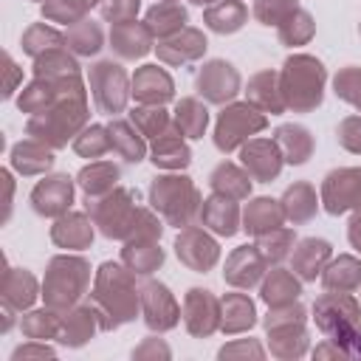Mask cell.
<instances>
[{
	"label": "cell",
	"mask_w": 361,
	"mask_h": 361,
	"mask_svg": "<svg viewBox=\"0 0 361 361\" xmlns=\"http://www.w3.org/2000/svg\"><path fill=\"white\" fill-rule=\"evenodd\" d=\"M192 3H197V6H212V3H217V0H192Z\"/></svg>",
	"instance_id": "obj_57"
},
{
	"label": "cell",
	"mask_w": 361,
	"mask_h": 361,
	"mask_svg": "<svg viewBox=\"0 0 361 361\" xmlns=\"http://www.w3.org/2000/svg\"><path fill=\"white\" fill-rule=\"evenodd\" d=\"M197 93L212 102V104H223L228 102L237 90H240V73L234 71V65H228L226 59H212L200 68L197 73Z\"/></svg>",
	"instance_id": "obj_13"
},
{
	"label": "cell",
	"mask_w": 361,
	"mask_h": 361,
	"mask_svg": "<svg viewBox=\"0 0 361 361\" xmlns=\"http://www.w3.org/2000/svg\"><path fill=\"white\" fill-rule=\"evenodd\" d=\"M350 243L355 251H361V212L350 220Z\"/></svg>",
	"instance_id": "obj_54"
},
{
	"label": "cell",
	"mask_w": 361,
	"mask_h": 361,
	"mask_svg": "<svg viewBox=\"0 0 361 361\" xmlns=\"http://www.w3.org/2000/svg\"><path fill=\"white\" fill-rule=\"evenodd\" d=\"M110 144H113V152H118L127 164H138L144 158V141H141V133L135 130L133 121H113L110 127Z\"/></svg>",
	"instance_id": "obj_38"
},
{
	"label": "cell",
	"mask_w": 361,
	"mask_h": 361,
	"mask_svg": "<svg viewBox=\"0 0 361 361\" xmlns=\"http://www.w3.org/2000/svg\"><path fill=\"white\" fill-rule=\"evenodd\" d=\"M336 93L350 102L355 110H361V68H344L338 76H336Z\"/></svg>",
	"instance_id": "obj_48"
},
{
	"label": "cell",
	"mask_w": 361,
	"mask_h": 361,
	"mask_svg": "<svg viewBox=\"0 0 361 361\" xmlns=\"http://www.w3.org/2000/svg\"><path fill=\"white\" fill-rule=\"evenodd\" d=\"M200 223L206 228H212L214 234L231 237L240 228V209H237V203L231 197L214 192L209 200L200 203Z\"/></svg>",
	"instance_id": "obj_21"
},
{
	"label": "cell",
	"mask_w": 361,
	"mask_h": 361,
	"mask_svg": "<svg viewBox=\"0 0 361 361\" xmlns=\"http://www.w3.org/2000/svg\"><path fill=\"white\" fill-rule=\"evenodd\" d=\"M138 6H141V0H102V14H104V20H113V25H116L124 20H135Z\"/></svg>",
	"instance_id": "obj_50"
},
{
	"label": "cell",
	"mask_w": 361,
	"mask_h": 361,
	"mask_svg": "<svg viewBox=\"0 0 361 361\" xmlns=\"http://www.w3.org/2000/svg\"><path fill=\"white\" fill-rule=\"evenodd\" d=\"M90 307L99 316L102 330H113L130 319L141 307V290L135 288L133 271L116 262H104L96 274V290L90 296Z\"/></svg>",
	"instance_id": "obj_1"
},
{
	"label": "cell",
	"mask_w": 361,
	"mask_h": 361,
	"mask_svg": "<svg viewBox=\"0 0 361 361\" xmlns=\"http://www.w3.org/2000/svg\"><path fill=\"white\" fill-rule=\"evenodd\" d=\"M23 45H25L28 54L39 56L42 51H54V48H59V34H54V31L45 28V25H34V28H28V34L23 37Z\"/></svg>",
	"instance_id": "obj_49"
},
{
	"label": "cell",
	"mask_w": 361,
	"mask_h": 361,
	"mask_svg": "<svg viewBox=\"0 0 361 361\" xmlns=\"http://www.w3.org/2000/svg\"><path fill=\"white\" fill-rule=\"evenodd\" d=\"M87 212H93V223L102 228L104 237L127 240L133 220L138 214V206L133 203L130 189H113V192L102 195V200H93V206H87Z\"/></svg>",
	"instance_id": "obj_7"
},
{
	"label": "cell",
	"mask_w": 361,
	"mask_h": 361,
	"mask_svg": "<svg viewBox=\"0 0 361 361\" xmlns=\"http://www.w3.org/2000/svg\"><path fill=\"white\" fill-rule=\"evenodd\" d=\"M257 248L265 257V262H282L293 248V231L290 228H274L257 237Z\"/></svg>",
	"instance_id": "obj_41"
},
{
	"label": "cell",
	"mask_w": 361,
	"mask_h": 361,
	"mask_svg": "<svg viewBox=\"0 0 361 361\" xmlns=\"http://www.w3.org/2000/svg\"><path fill=\"white\" fill-rule=\"evenodd\" d=\"M90 285V265L79 257H56L48 265L42 296L51 310H68L73 307L82 293Z\"/></svg>",
	"instance_id": "obj_4"
},
{
	"label": "cell",
	"mask_w": 361,
	"mask_h": 361,
	"mask_svg": "<svg viewBox=\"0 0 361 361\" xmlns=\"http://www.w3.org/2000/svg\"><path fill=\"white\" fill-rule=\"evenodd\" d=\"M257 322L254 302L245 293H226L220 302V330L223 333H243Z\"/></svg>",
	"instance_id": "obj_26"
},
{
	"label": "cell",
	"mask_w": 361,
	"mask_h": 361,
	"mask_svg": "<svg viewBox=\"0 0 361 361\" xmlns=\"http://www.w3.org/2000/svg\"><path fill=\"white\" fill-rule=\"evenodd\" d=\"M338 141L350 149V152H361V116H350L341 121L338 127Z\"/></svg>",
	"instance_id": "obj_51"
},
{
	"label": "cell",
	"mask_w": 361,
	"mask_h": 361,
	"mask_svg": "<svg viewBox=\"0 0 361 361\" xmlns=\"http://www.w3.org/2000/svg\"><path fill=\"white\" fill-rule=\"evenodd\" d=\"M90 90H93V102L102 113L116 116L124 110L127 104V73L121 65L116 62H99L90 68Z\"/></svg>",
	"instance_id": "obj_9"
},
{
	"label": "cell",
	"mask_w": 361,
	"mask_h": 361,
	"mask_svg": "<svg viewBox=\"0 0 361 361\" xmlns=\"http://www.w3.org/2000/svg\"><path fill=\"white\" fill-rule=\"evenodd\" d=\"M265 257L259 254L257 245H240L237 251L228 254L226 259V282L234 285V288H254L259 279H262V271H265Z\"/></svg>",
	"instance_id": "obj_16"
},
{
	"label": "cell",
	"mask_w": 361,
	"mask_h": 361,
	"mask_svg": "<svg viewBox=\"0 0 361 361\" xmlns=\"http://www.w3.org/2000/svg\"><path fill=\"white\" fill-rule=\"evenodd\" d=\"M152 161H155V166H164V169L186 166L192 161V155H189V147L183 144V135L178 130H164L161 135H155Z\"/></svg>",
	"instance_id": "obj_30"
},
{
	"label": "cell",
	"mask_w": 361,
	"mask_h": 361,
	"mask_svg": "<svg viewBox=\"0 0 361 361\" xmlns=\"http://www.w3.org/2000/svg\"><path fill=\"white\" fill-rule=\"evenodd\" d=\"M169 3H178V0H169Z\"/></svg>",
	"instance_id": "obj_58"
},
{
	"label": "cell",
	"mask_w": 361,
	"mask_h": 361,
	"mask_svg": "<svg viewBox=\"0 0 361 361\" xmlns=\"http://www.w3.org/2000/svg\"><path fill=\"white\" fill-rule=\"evenodd\" d=\"M274 141L288 164H305L313 152V135L302 124H282L274 133Z\"/></svg>",
	"instance_id": "obj_24"
},
{
	"label": "cell",
	"mask_w": 361,
	"mask_h": 361,
	"mask_svg": "<svg viewBox=\"0 0 361 361\" xmlns=\"http://www.w3.org/2000/svg\"><path fill=\"white\" fill-rule=\"evenodd\" d=\"M73 200V183L68 175H54V178H45L37 183L34 195H31V203H34V212L37 214H45V217H54V214H65L68 206Z\"/></svg>",
	"instance_id": "obj_18"
},
{
	"label": "cell",
	"mask_w": 361,
	"mask_h": 361,
	"mask_svg": "<svg viewBox=\"0 0 361 361\" xmlns=\"http://www.w3.org/2000/svg\"><path fill=\"white\" fill-rule=\"evenodd\" d=\"M130 121L135 124V130L141 135H161L169 127V116L161 107H155V104H144V107L133 110L130 113Z\"/></svg>",
	"instance_id": "obj_45"
},
{
	"label": "cell",
	"mask_w": 361,
	"mask_h": 361,
	"mask_svg": "<svg viewBox=\"0 0 361 361\" xmlns=\"http://www.w3.org/2000/svg\"><path fill=\"white\" fill-rule=\"evenodd\" d=\"M265 127V116L262 110L251 107V104H231L220 113L217 127H214V144L223 152L237 149L243 141H248L254 133H259Z\"/></svg>",
	"instance_id": "obj_8"
},
{
	"label": "cell",
	"mask_w": 361,
	"mask_h": 361,
	"mask_svg": "<svg viewBox=\"0 0 361 361\" xmlns=\"http://www.w3.org/2000/svg\"><path fill=\"white\" fill-rule=\"evenodd\" d=\"M316 209H319V200H316V189L310 183L299 180V183H293V186L285 189V195H282V212H285L288 220L305 223V220H310L316 214Z\"/></svg>",
	"instance_id": "obj_33"
},
{
	"label": "cell",
	"mask_w": 361,
	"mask_h": 361,
	"mask_svg": "<svg viewBox=\"0 0 361 361\" xmlns=\"http://www.w3.org/2000/svg\"><path fill=\"white\" fill-rule=\"evenodd\" d=\"M240 158H243V169L254 180H274L285 161L274 138H248V144H243Z\"/></svg>",
	"instance_id": "obj_15"
},
{
	"label": "cell",
	"mask_w": 361,
	"mask_h": 361,
	"mask_svg": "<svg viewBox=\"0 0 361 361\" xmlns=\"http://www.w3.org/2000/svg\"><path fill=\"white\" fill-rule=\"evenodd\" d=\"M350 353H358L361 355V322H358V327H355V333H353V341H350Z\"/></svg>",
	"instance_id": "obj_56"
},
{
	"label": "cell",
	"mask_w": 361,
	"mask_h": 361,
	"mask_svg": "<svg viewBox=\"0 0 361 361\" xmlns=\"http://www.w3.org/2000/svg\"><path fill=\"white\" fill-rule=\"evenodd\" d=\"M248 99L254 107H259L262 113H282L288 104H285V96H282V82H279V73L274 71H262L257 73L251 82H248Z\"/></svg>",
	"instance_id": "obj_23"
},
{
	"label": "cell",
	"mask_w": 361,
	"mask_h": 361,
	"mask_svg": "<svg viewBox=\"0 0 361 361\" xmlns=\"http://www.w3.org/2000/svg\"><path fill=\"white\" fill-rule=\"evenodd\" d=\"M330 254H333V251H330V243H327V240H319V237L302 240L299 248H293V257H290L293 274H296L299 279H305V282L316 279V276L324 271Z\"/></svg>",
	"instance_id": "obj_22"
},
{
	"label": "cell",
	"mask_w": 361,
	"mask_h": 361,
	"mask_svg": "<svg viewBox=\"0 0 361 361\" xmlns=\"http://www.w3.org/2000/svg\"><path fill=\"white\" fill-rule=\"evenodd\" d=\"M133 96L141 104H155L161 107L164 102H169L175 96V85L169 79V73L158 65H141L133 76Z\"/></svg>",
	"instance_id": "obj_17"
},
{
	"label": "cell",
	"mask_w": 361,
	"mask_h": 361,
	"mask_svg": "<svg viewBox=\"0 0 361 361\" xmlns=\"http://www.w3.org/2000/svg\"><path fill=\"white\" fill-rule=\"evenodd\" d=\"M299 293H302V285H299L296 274H293V271H285V268H274V271L268 274V279L262 282V299H265L271 307L288 305V302H293Z\"/></svg>",
	"instance_id": "obj_37"
},
{
	"label": "cell",
	"mask_w": 361,
	"mask_h": 361,
	"mask_svg": "<svg viewBox=\"0 0 361 361\" xmlns=\"http://www.w3.org/2000/svg\"><path fill=\"white\" fill-rule=\"evenodd\" d=\"M147 28L152 31V37H172L180 28H186V8L180 3H169V0H158L149 11H147Z\"/></svg>",
	"instance_id": "obj_27"
},
{
	"label": "cell",
	"mask_w": 361,
	"mask_h": 361,
	"mask_svg": "<svg viewBox=\"0 0 361 361\" xmlns=\"http://www.w3.org/2000/svg\"><path fill=\"white\" fill-rule=\"evenodd\" d=\"M313 313H316L319 330L341 347L353 341V333L361 322V307L355 305V299L350 293H336V290L322 293L313 305Z\"/></svg>",
	"instance_id": "obj_5"
},
{
	"label": "cell",
	"mask_w": 361,
	"mask_h": 361,
	"mask_svg": "<svg viewBox=\"0 0 361 361\" xmlns=\"http://www.w3.org/2000/svg\"><path fill=\"white\" fill-rule=\"evenodd\" d=\"M68 45L76 54H96L102 48V28L93 20H79L68 34Z\"/></svg>",
	"instance_id": "obj_43"
},
{
	"label": "cell",
	"mask_w": 361,
	"mask_h": 361,
	"mask_svg": "<svg viewBox=\"0 0 361 361\" xmlns=\"http://www.w3.org/2000/svg\"><path fill=\"white\" fill-rule=\"evenodd\" d=\"M23 355H51L48 347H20L14 350V358H23Z\"/></svg>",
	"instance_id": "obj_55"
},
{
	"label": "cell",
	"mask_w": 361,
	"mask_h": 361,
	"mask_svg": "<svg viewBox=\"0 0 361 361\" xmlns=\"http://www.w3.org/2000/svg\"><path fill=\"white\" fill-rule=\"evenodd\" d=\"M149 45H152V31L147 28V23L124 20V23H116L110 31V48L124 59L144 56L149 51Z\"/></svg>",
	"instance_id": "obj_19"
},
{
	"label": "cell",
	"mask_w": 361,
	"mask_h": 361,
	"mask_svg": "<svg viewBox=\"0 0 361 361\" xmlns=\"http://www.w3.org/2000/svg\"><path fill=\"white\" fill-rule=\"evenodd\" d=\"M293 11H296V0H257L254 3V17L262 25H282Z\"/></svg>",
	"instance_id": "obj_47"
},
{
	"label": "cell",
	"mask_w": 361,
	"mask_h": 361,
	"mask_svg": "<svg viewBox=\"0 0 361 361\" xmlns=\"http://www.w3.org/2000/svg\"><path fill=\"white\" fill-rule=\"evenodd\" d=\"M175 254H178V259H180L186 268L206 274V271L217 262L220 248H217V243H214L203 228L186 226V228L178 234V240H175Z\"/></svg>",
	"instance_id": "obj_14"
},
{
	"label": "cell",
	"mask_w": 361,
	"mask_h": 361,
	"mask_svg": "<svg viewBox=\"0 0 361 361\" xmlns=\"http://www.w3.org/2000/svg\"><path fill=\"white\" fill-rule=\"evenodd\" d=\"M118 166L110 164V161H93L90 166H85L79 172V186L87 192V197H102L107 192L116 189V180H118Z\"/></svg>",
	"instance_id": "obj_34"
},
{
	"label": "cell",
	"mask_w": 361,
	"mask_h": 361,
	"mask_svg": "<svg viewBox=\"0 0 361 361\" xmlns=\"http://www.w3.org/2000/svg\"><path fill=\"white\" fill-rule=\"evenodd\" d=\"M282 82V96L285 104L307 113L313 107H319L322 102V90H324V65L307 54H296L285 62V71L279 73Z\"/></svg>",
	"instance_id": "obj_2"
},
{
	"label": "cell",
	"mask_w": 361,
	"mask_h": 361,
	"mask_svg": "<svg viewBox=\"0 0 361 361\" xmlns=\"http://www.w3.org/2000/svg\"><path fill=\"white\" fill-rule=\"evenodd\" d=\"M180 316H183V324L192 336H209L220 327V299H214L212 290L192 288L183 296Z\"/></svg>",
	"instance_id": "obj_12"
},
{
	"label": "cell",
	"mask_w": 361,
	"mask_h": 361,
	"mask_svg": "<svg viewBox=\"0 0 361 361\" xmlns=\"http://www.w3.org/2000/svg\"><path fill=\"white\" fill-rule=\"evenodd\" d=\"M141 313L149 330H172L180 319V305L161 282H147L141 288Z\"/></svg>",
	"instance_id": "obj_11"
},
{
	"label": "cell",
	"mask_w": 361,
	"mask_h": 361,
	"mask_svg": "<svg viewBox=\"0 0 361 361\" xmlns=\"http://www.w3.org/2000/svg\"><path fill=\"white\" fill-rule=\"evenodd\" d=\"M121 257L133 274H152L164 262V251L158 240H127V248Z\"/></svg>",
	"instance_id": "obj_35"
},
{
	"label": "cell",
	"mask_w": 361,
	"mask_h": 361,
	"mask_svg": "<svg viewBox=\"0 0 361 361\" xmlns=\"http://www.w3.org/2000/svg\"><path fill=\"white\" fill-rule=\"evenodd\" d=\"M51 237L62 248H87L93 240V223L85 214H62L51 228Z\"/></svg>",
	"instance_id": "obj_31"
},
{
	"label": "cell",
	"mask_w": 361,
	"mask_h": 361,
	"mask_svg": "<svg viewBox=\"0 0 361 361\" xmlns=\"http://www.w3.org/2000/svg\"><path fill=\"white\" fill-rule=\"evenodd\" d=\"M152 209L172 226H189L195 214H200V192L183 175H161L149 186Z\"/></svg>",
	"instance_id": "obj_3"
},
{
	"label": "cell",
	"mask_w": 361,
	"mask_h": 361,
	"mask_svg": "<svg viewBox=\"0 0 361 361\" xmlns=\"http://www.w3.org/2000/svg\"><path fill=\"white\" fill-rule=\"evenodd\" d=\"M322 285L324 290L336 293H353L361 285V262L355 257H338L322 271Z\"/></svg>",
	"instance_id": "obj_29"
},
{
	"label": "cell",
	"mask_w": 361,
	"mask_h": 361,
	"mask_svg": "<svg viewBox=\"0 0 361 361\" xmlns=\"http://www.w3.org/2000/svg\"><path fill=\"white\" fill-rule=\"evenodd\" d=\"M245 17H248V8L243 0H217L206 8L203 23L217 34H234L243 28Z\"/></svg>",
	"instance_id": "obj_28"
},
{
	"label": "cell",
	"mask_w": 361,
	"mask_h": 361,
	"mask_svg": "<svg viewBox=\"0 0 361 361\" xmlns=\"http://www.w3.org/2000/svg\"><path fill=\"white\" fill-rule=\"evenodd\" d=\"M99 324V316L96 310L87 305V307H76L71 313H65L62 319V330H59V341L68 344V347H82L93 333H96Z\"/></svg>",
	"instance_id": "obj_32"
},
{
	"label": "cell",
	"mask_w": 361,
	"mask_h": 361,
	"mask_svg": "<svg viewBox=\"0 0 361 361\" xmlns=\"http://www.w3.org/2000/svg\"><path fill=\"white\" fill-rule=\"evenodd\" d=\"M206 51V37L197 31V28H180L178 34L166 37L158 42V56L166 62V65H183V62H192L197 59L200 54Z\"/></svg>",
	"instance_id": "obj_20"
},
{
	"label": "cell",
	"mask_w": 361,
	"mask_h": 361,
	"mask_svg": "<svg viewBox=\"0 0 361 361\" xmlns=\"http://www.w3.org/2000/svg\"><path fill=\"white\" fill-rule=\"evenodd\" d=\"M265 327L271 333V353L274 355H302L307 350V333H305V310L302 305H276L271 307Z\"/></svg>",
	"instance_id": "obj_6"
},
{
	"label": "cell",
	"mask_w": 361,
	"mask_h": 361,
	"mask_svg": "<svg viewBox=\"0 0 361 361\" xmlns=\"http://www.w3.org/2000/svg\"><path fill=\"white\" fill-rule=\"evenodd\" d=\"M209 124V113L197 99H180L175 107V130L183 138H200Z\"/></svg>",
	"instance_id": "obj_39"
},
{
	"label": "cell",
	"mask_w": 361,
	"mask_h": 361,
	"mask_svg": "<svg viewBox=\"0 0 361 361\" xmlns=\"http://www.w3.org/2000/svg\"><path fill=\"white\" fill-rule=\"evenodd\" d=\"M73 147H76V152L85 155V158H102L107 149H113V144H110V130L93 124V127H87V130L76 138Z\"/></svg>",
	"instance_id": "obj_46"
},
{
	"label": "cell",
	"mask_w": 361,
	"mask_h": 361,
	"mask_svg": "<svg viewBox=\"0 0 361 361\" xmlns=\"http://www.w3.org/2000/svg\"><path fill=\"white\" fill-rule=\"evenodd\" d=\"M322 203L330 214L361 209V169H336L322 183Z\"/></svg>",
	"instance_id": "obj_10"
},
{
	"label": "cell",
	"mask_w": 361,
	"mask_h": 361,
	"mask_svg": "<svg viewBox=\"0 0 361 361\" xmlns=\"http://www.w3.org/2000/svg\"><path fill=\"white\" fill-rule=\"evenodd\" d=\"M313 37V17L302 8H296L282 25H279V39L285 45H302Z\"/></svg>",
	"instance_id": "obj_44"
},
{
	"label": "cell",
	"mask_w": 361,
	"mask_h": 361,
	"mask_svg": "<svg viewBox=\"0 0 361 361\" xmlns=\"http://www.w3.org/2000/svg\"><path fill=\"white\" fill-rule=\"evenodd\" d=\"M282 220H285L282 203H276V200H271V197H257V200H251V203L245 206V212H243V223H245L243 228H245L248 234H254V237L279 228Z\"/></svg>",
	"instance_id": "obj_25"
},
{
	"label": "cell",
	"mask_w": 361,
	"mask_h": 361,
	"mask_svg": "<svg viewBox=\"0 0 361 361\" xmlns=\"http://www.w3.org/2000/svg\"><path fill=\"white\" fill-rule=\"evenodd\" d=\"M133 355H135V358H144V355H169V347L161 344L158 338H147L138 350H133Z\"/></svg>",
	"instance_id": "obj_53"
},
{
	"label": "cell",
	"mask_w": 361,
	"mask_h": 361,
	"mask_svg": "<svg viewBox=\"0 0 361 361\" xmlns=\"http://www.w3.org/2000/svg\"><path fill=\"white\" fill-rule=\"evenodd\" d=\"M23 330L25 336H31V341H39V338H59V330H62V319L56 316V310L48 307L39 310V313H28L23 319Z\"/></svg>",
	"instance_id": "obj_42"
},
{
	"label": "cell",
	"mask_w": 361,
	"mask_h": 361,
	"mask_svg": "<svg viewBox=\"0 0 361 361\" xmlns=\"http://www.w3.org/2000/svg\"><path fill=\"white\" fill-rule=\"evenodd\" d=\"M231 355H254V358H262V347L257 341H248V338H240L234 344H226L220 350V358H231Z\"/></svg>",
	"instance_id": "obj_52"
},
{
	"label": "cell",
	"mask_w": 361,
	"mask_h": 361,
	"mask_svg": "<svg viewBox=\"0 0 361 361\" xmlns=\"http://www.w3.org/2000/svg\"><path fill=\"white\" fill-rule=\"evenodd\" d=\"M209 183H212V189H214L217 195H226V197H231V200H240V197H245V195L251 192V175H248L245 169L234 166V164H220V166L212 172Z\"/></svg>",
	"instance_id": "obj_36"
},
{
	"label": "cell",
	"mask_w": 361,
	"mask_h": 361,
	"mask_svg": "<svg viewBox=\"0 0 361 361\" xmlns=\"http://www.w3.org/2000/svg\"><path fill=\"white\" fill-rule=\"evenodd\" d=\"M54 164L51 158V149H45L42 141H23L14 147V166L23 172V175H37V172H45L48 166Z\"/></svg>",
	"instance_id": "obj_40"
}]
</instances>
